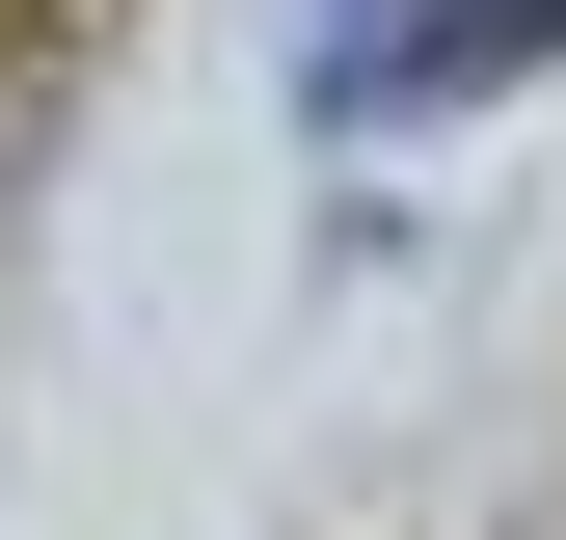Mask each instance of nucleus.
<instances>
[{
	"label": "nucleus",
	"instance_id": "1",
	"mask_svg": "<svg viewBox=\"0 0 566 540\" xmlns=\"http://www.w3.org/2000/svg\"><path fill=\"white\" fill-rule=\"evenodd\" d=\"M513 54H566V0H324V108H459Z\"/></svg>",
	"mask_w": 566,
	"mask_h": 540
}]
</instances>
